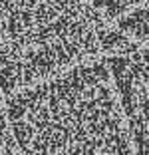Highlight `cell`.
Wrapping results in <instances>:
<instances>
[{
    "label": "cell",
    "instance_id": "obj_1",
    "mask_svg": "<svg viewBox=\"0 0 149 155\" xmlns=\"http://www.w3.org/2000/svg\"><path fill=\"white\" fill-rule=\"evenodd\" d=\"M4 111L22 155H86L131 143L104 60L16 91Z\"/></svg>",
    "mask_w": 149,
    "mask_h": 155
},
{
    "label": "cell",
    "instance_id": "obj_2",
    "mask_svg": "<svg viewBox=\"0 0 149 155\" xmlns=\"http://www.w3.org/2000/svg\"><path fill=\"white\" fill-rule=\"evenodd\" d=\"M105 20L84 0H0V91L12 96L99 54Z\"/></svg>",
    "mask_w": 149,
    "mask_h": 155
},
{
    "label": "cell",
    "instance_id": "obj_3",
    "mask_svg": "<svg viewBox=\"0 0 149 155\" xmlns=\"http://www.w3.org/2000/svg\"><path fill=\"white\" fill-rule=\"evenodd\" d=\"M135 155H149V50L137 46L104 60Z\"/></svg>",
    "mask_w": 149,
    "mask_h": 155
},
{
    "label": "cell",
    "instance_id": "obj_4",
    "mask_svg": "<svg viewBox=\"0 0 149 155\" xmlns=\"http://www.w3.org/2000/svg\"><path fill=\"white\" fill-rule=\"evenodd\" d=\"M118 30L135 44L149 50V0L133 8L127 16H121V20L118 22Z\"/></svg>",
    "mask_w": 149,
    "mask_h": 155
},
{
    "label": "cell",
    "instance_id": "obj_5",
    "mask_svg": "<svg viewBox=\"0 0 149 155\" xmlns=\"http://www.w3.org/2000/svg\"><path fill=\"white\" fill-rule=\"evenodd\" d=\"M84 2L90 8H94L105 22H109V20L121 18L127 10L137 8L145 0H84Z\"/></svg>",
    "mask_w": 149,
    "mask_h": 155
},
{
    "label": "cell",
    "instance_id": "obj_6",
    "mask_svg": "<svg viewBox=\"0 0 149 155\" xmlns=\"http://www.w3.org/2000/svg\"><path fill=\"white\" fill-rule=\"evenodd\" d=\"M0 155H22L18 143L12 135L6 111L0 107Z\"/></svg>",
    "mask_w": 149,
    "mask_h": 155
}]
</instances>
